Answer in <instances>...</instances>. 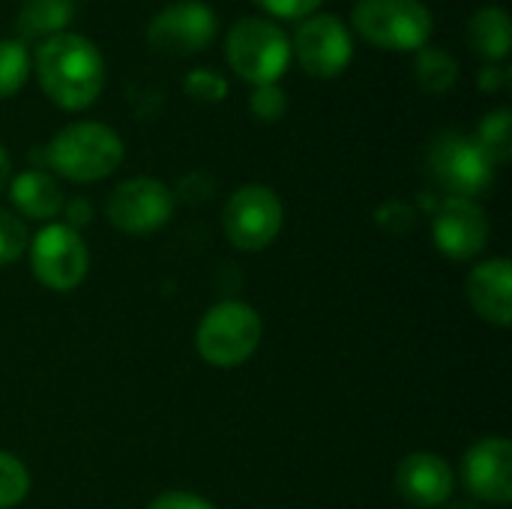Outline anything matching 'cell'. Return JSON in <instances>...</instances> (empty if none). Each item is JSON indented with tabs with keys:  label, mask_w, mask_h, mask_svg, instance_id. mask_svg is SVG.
I'll use <instances>...</instances> for the list:
<instances>
[{
	"label": "cell",
	"mask_w": 512,
	"mask_h": 509,
	"mask_svg": "<svg viewBox=\"0 0 512 509\" xmlns=\"http://www.w3.org/2000/svg\"><path fill=\"white\" fill-rule=\"evenodd\" d=\"M30 63L42 93L63 111H84L105 90V57L96 42L81 33L63 30L42 39Z\"/></svg>",
	"instance_id": "cell-1"
},
{
	"label": "cell",
	"mask_w": 512,
	"mask_h": 509,
	"mask_svg": "<svg viewBox=\"0 0 512 509\" xmlns=\"http://www.w3.org/2000/svg\"><path fill=\"white\" fill-rule=\"evenodd\" d=\"M225 60L252 87L279 84L291 66V36L267 15H246L225 33Z\"/></svg>",
	"instance_id": "cell-2"
},
{
	"label": "cell",
	"mask_w": 512,
	"mask_h": 509,
	"mask_svg": "<svg viewBox=\"0 0 512 509\" xmlns=\"http://www.w3.org/2000/svg\"><path fill=\"white\" fill-rule=\"evenodd\" d=\"M123 138L96 120L63 126L48 144V165L72 183H96L114 174L123 162Z\"/></svg>",
	"instance_id": "cell-3"
},
{
	"label": "cell",
	"mask_w": 512,
	"mask_h": 509,
	"mask_svg": "<svg viewBox=\"0 0 512 509\" xmlns=\"http://www.w3.org/2000/svg\"><path fill=\"white\" fill-rule=\"evenodd\" d=\"M354 33L381 51H420L435 33V15L423 0H357Z\"/></svg>",
	"instance_id": "cell-4"
},
{
	"label": "cell",
	"mask_w": 512,
	"mask_h": 509,
	"mask_svg": "<svg viewBox=\"0 0 512 509\" xmlns=\"http://www.w3.org/2000/svg\"><path fill=\"white\" fill-rule=\"evenodd\" d=\"M261 333H264L261 318L249 303L225 300L201 318L195 333V348L210 366L234 369L243 366L258 351Z\"/></svg>",
	"instance_id": "cell-5"
},
{
	"label": "cell",
	"mask_w": 512,
	"mask_h": 509,
	"mask_svg": "<svg viewBox=\"0 0 512 509\" xmlns=\"http://www.w3.org/2000/svg\"><path fill=\"white\" fill-rule=\"evenodd\" d=\"M429 171L447 198L477 201V195H483L495 180V162L471 135L462 132H441L432 141Z\"/></svg>",
	"instance_id": "cell-6"
},
{
	"label": "cell",
	"mask_w": 512,
	"mask_h": 509,
	"mask_svg": "<svg viewBox=\"0 0 512 509\" xmlns=\"http://www.w3.org/2000/svg\"><path fill=\"white\" fill-rule=\"evenodd\" d=\"M291 57L312 78H336L351 66L354 33L336 12H312L297 21L291 36Z\"/></svg>",
	"instance_id": "cell-7"
},
{
	"label": "cell",
	"mask_w": 512,
	"mask_h": 509,
	"mask_svg": "<svg viewBox=\"0 0 512 509\" xmlns=\"http://www.w3.org/2000/svg\"><path fill=\"white\" fill-rule=\"evenodd\" d=\"M282 219L285 213H282L279 195L261 183L240 186L222 210V228L228 240L243 252L267 249L279 237Z\"/></svg>",
	"instance_id": "cell-8"
},
{
	"label": "cell",
	"mask_w": 512,
	"mask_h": 509,
	"mask_svg": "<svg viewBox=\"0 0 512 509\" xmlns=\"http://www.w3.org/2000/svg\"><path fill=\"white\" fill-rule=\"evenodd\" d=\"M216 33H219V18L201 0L168 3L147 24L150 48L168 57H192L210 48Z\"/></svg>",
	"instance_id": "cell-9"
},
{
	"label": "cell",
	"mask_w": 512,
	"mask_h": 509,
	"mask_svg": "<svg viewBox=\"0 0 512 509\" xmlns=\"http://www.w3.org/2000/svg\"><path fill=\"white\" fill-rule=\"evenodd\" d=\"M87 246L72 225H45L30 243L33 276L51 291H72L87 276Z\"/></svg>",
	"instance_id": "cell-10"
},
{
	"label": "cell",
	"mask_w": 512,
	"mask_h": 509,
	"mask_svg": "<svg viewBox=\"0 0 512 509\" xmlns=\"http://www.w3.org/2000/svg\"><path fill=\"white\" fill-rule=\"evenodd\" d=\"M108 219L126 234L159 231L174 213V195L162 180L129 177L108 195Z\"/></svg>",
	"instance_id": "cell-11"
},
{
	"label": "cell",
	"mask_w": 512,
	"mask_h": 509,
	"mask_svg": "<svg viewBox=\"0 0 512 509\" xmlns=\"http://www.w3.org/2000/svg\"><path fill=\"white\" fill-rule=\"evenodd\" d=\"M432 240L438 252L453 261H468L480 255L489 243V219L483 207L471 198H444L432 219Z\"/></svg>",
	"instance_id": "cell-12"
},
{
	"label": "cell",
	"mask_w": 512,
	"mask_h": 509,
	"mask_svg": "<svg viewBox=\"0 0 512 509\" xmlns=\"http://www.w3.org/2000/svg\"><path fill=\"white\" fill-rule=\"evenodd\" d=\"M462 477L471 495H477L486 504H510L512 501V447L507 438H483L477 441L465 462Z\"/></svg>",
	"instance_id": "cell-13"
},
{
	"label": "cell",
	"mask_w": 512,
	"mask_h": 509,
	"mask_svg": "<svg viewBox=\"0 0 512 509\" xmlns=\"http://www.w3.org/2000/svg\"><path fill=\"white\" fill-rule=\"evenodd\" d=\"M396 489L408 504L417 507H441L450 501L456 489V477L450 465L435 453H411L402 459L396 471Z\"/></svg>",
	"instance_id": "cell-14"
},
{
	"label": "cell",
	"mask_w": 512,
	"mask_h": 509,
	"mask_svg": "<svg viewBox=\"0 0 512 509\" xmlns=\"http://www.w3.org/2000/svg\"><path fill=\"white\" fill-rule=\"evenodd\" d=\"M468 300L471 309L498 327H510L512 321V267L507 258H489L468 276Z\"/></svg>",
	"instance_id": "cell-15"
},
{
	"label": "cell",
	"mask_w": 512,
	"mask_h": 509,
	"mask_svg": "<svg viewBox=\"0 0 512 509\" xmlns=\"http://www.w3.org/2000/svg\"><path fill=\"white\" fill-rule=\"evenodd\" d=\"M9 198L27 219L48 222L63 210V192L57 180L45 171H24L9 180Z\"/></svg>",
	"instance_id": "cell-16"
},
{
	"label": "cell",
	"mask_w": 512,
	"mask_h": 509,
	"mask_svg": "<svg viewBox=\"0 0 512 509\" xmlns=\"http://www.w3.org/2000/svg\"><path fill=\"white\" fill-rule=\"evenodd\" d=\"M468 39H471V48L486 63H504L512 48V27L507 9L498 3L480 6L468 21Z\"/></svg>",
	"instance_id": "cell-17"
},
{
	"label": "cell",
	"mask_w": 512,
	"mask_h": 509,
	"mask_svg": "<svg viewBox=\"0 0 512 509\" xmlns=\"http://www.w3.org/2000/svg\"><path fill=\"white\" fill-rule=\"evenodd\" d=\"M78 0H21L18 9V36L24 39H48L63 33L75 18Z\"/></svg>",
	"instance_id": "cell-18"
},
{
	"label": "cell",
	"mask_w": 512,
	"mask_h": 509,
	"mask_svg": "<svg viewBox=\"0 0 512 509\" xmlns=\"http://www.w3.org/2000/svg\"><path fill=\"white\" fill-rule=\"evenodd\" d=\"M414 78H417L420 90H426L432 96L450 93L459 81V60L444 48L426 45L414 57Z\"/></svg>",
	"instance_id": "cell-19"
},
{
	"label": "cell",
	"mask_w": 512,
	"mask_h": 509,
	"mask_svg": "<svg viewBox=\"0 0 512 509\" xmlns=\"http://www.w3.org/2000/svg\"><path fill=\"white\" fill-rule=\"evenodd\" d=\"M33 72L30 48L21 39H0V99L15 96Z\"/></svg>",
	"instance_id": "cell-20"
},
{
	"label": "cell",
	"mask_w": 512,
	"mask_h": 509,
	"mask_svg": "<svg viewBox=\"0 0 512 509\" xmlns=\"http://www.w3.org/2000/svg\"><path fill=\"white\" fill-rule=\"evenodd\" d=\"M474 141L486 150V156L501 165L510 159V147H512V114L510 108H495L489 111L480 126H477V135Z\"/></svg>",
	"instance_id": "cell-21"
},
{
	"label": "cell",
	"mask_w": 512,
	"mask_h": 509,
	"mask_svg": "<svg viewBox=\"0 0 512 509\" xmlns=\"http://www.w3.org/2000/svg\"><path fill=\"white\" fill-rule=\"evenodd\" d=\"M30 492V474L27 468L12 456L0 450V509L18 507Z\"/></svg>",
	"instance_id": "cell-22"
},
{
	"label": "cell",
	"mask_w": 512,
	"mask_h": 509,
	"mask_svg": "<svg viewBox=\"0 0 512 509\" xmlns=\"http://www.w3.org/2000/svg\"><path fill=\"white\" fill-rule=\"evenodd\" d=\"M183 90H186L189 99L207 102V105H210V102H222V99L228 96V81H225L219 72H213V69H207V66H198V69H189V72H186Z\"/></svg>",
	"instance_id": "cell-23"
},
{
	"label": "cell",
	"mask_w": 512,
	"mask_h": 509,
	"mask_svg": "<svg viewBox=\"0 0 512 509\" xmlns=\"http://www.w3.org/2000/svg\"><path fill=\"white\" fill-rule=\"evenodd\" d=\"M249 111L264 123H276L288 111V93L279 84H258L249 93Z\"/></svg>",
	"instance_id": "cell-24"
},
{
	"label": "cell",
	"mask_w": 512,
	"mask_h": 509,
	"mask_svg": "<svg viewBox=\"0 0 512 509\" xmlns=\"http://www.w3.org/2000/svg\"><path fill=\"white\" fill-rule=\"evenodd\" d=\"M27 246H30L27 225L9 210H0V267L18 261Z\"/></svg>",
	"instance_id": "cell-25"
},
{
	"label": "cell",
	"mask_w": 512,
	"mask_h": 509,
	"mask_svg": "<svg viewBox=\"0 0 512 509\" xmlns=\"http://www.w3.org/2000/svg\"><path fill=\"white\" fill-rule=\"evenodd\" d=\"M252 3L261 12H267L270 18H279V21H303L312 12H318L324 0H252Z\"/></svg>",
	"instance_id": "cell-26"
},
{
	"label": "cell",
	"mask_w": 512,
	"mask_h": 509,
	"mask_svg": "<svg viewBox=\"0 0 512 509\" xmlns=\"http://www.w3.org/2000/svg\"><path fill=\"white\" fill-rule=\"evenodd\" d=\"M147 509H213V504L192 492H165Z\"/></svg>",
	"instance_id": "cell-27"
},
{
	"label": "cell",
	"mask_w": 512,
	"mask_h": 509,
	"mask_svg": "<svg viewBox=\"0 0 512 509\" xmlns=\"http://www.w3.org/2000/svg\"><path fill=\"white\" fill-rule=\"evenodd\" d=\"M477 81H480V90L498 93L510 84V69H507V63H483Z\"/></svg>",
	"instance_id": "cell-28"
},
{
	"label": "cell",
	"mask_w": 512,
	"mask_h": 509,
	"mask_svg": "<svg viewBox=\"0 0 512 509\" xmlns=\"http://www.w3.org/2000/svg\"><path fill=\"white\" fill-rule=\"evenodd\" d=\"M9 180H12V159H9L6 147L0 144V195L9 189Z\"/></svg>",
	"instance_id": "cell-29"
}]
</instances>
